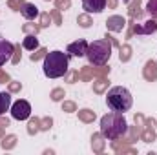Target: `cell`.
Returning <instances> with one entry per match:
<instances>
[{
	"mask_svg": "<svg viewBox=\"0 0 157 155\" xmlns=\"http://www.w3.org/2000/svg\"><path fill=\"white\" fill-rule=\"evenodd\" d=\"M86 57H88L91 66H104L112 57V42L104 37V39L88 44Z\"/></svg>",
	"mask_w": 157,
	"mask_h": 155,
	"instance_id": "277c9868",
	"label": "cell"
},
{
	"mask_svg": "<svg viewBox=\"0 0 157 155\" xmlns=\"http://www.w3.org/2000/svg\"><path fill=\"white\" fill-rule=\"evenodd\" d=\"M20 59H22V53H20V44H17L15 46V51H13V57H11V64H18L20 62Z\"/></svg>",
	"mask_w": 157,
	"mask_h": 155,
	"instance_id": "1f68e13d",
	"label": "cell"
},
{
	"mask_svg": "<svg viewBox=\"0 0 157 155\" xmlns=\"http://www.w3.org/2000/svg\"><path fill=\"white\" fill-rule=\"evenodd\" d=\"M122 2H130V0H122Z\"/></svg>",
	"mask_w": 157,
	"mask_h": 155,
	"instance_id": "b9f144b4",
	"label": "cell"
},
{
	"mask_svg": "<svg viewBox=\"0 0 157 155\" xmlns=\"http://www.w3.org/2000/svg\"><path fill=\"white\" fill-rule=\"evenodd\" d=\"M86 51H88V42L84 39L75 40L68 46V53L73 55V57H86Z\"/></svg>",
	"mask_w": 157,
	"mask_h": 155,
	"instance_id": "9c48e42d",
	"label": "cell"
},
{
	"mask_svg": "<svg viewBox=\"0 0 157 155\" xmlns=\"http://www.w3.org/2000/svg\"><path fill=\"white\" fill-rule=\"evenodd\" d=\"M44 75L48 78H59L64 77L68 73V68H70V57L64 53V51H49L46 53L44 57Z\"/></svg>",
	"mask_w": 157,
	"mask_h": 155,
	"instance_id": "7a4b0ae2",
	"label": "cell"
},
{
	"mask_svg": "<svg viewBox=\"0 0 157 155\" xmlns=\"http://www.w3.org/2000/svg\"><path fill=\"white\" fill-rule=\"evenodd\" d=\"M77 24L80 28H90L91 24H93V20H91V17H90V13H84V15H78L77 17Z\"/></svg>",
	"mask_w": 157,
	"mask_h": 155,
	"instance_id": "603a6c76",
	"label": "cell"
},
{
	"mask_svg": "<svg viewBox=\"0 0 157 155\" xmlns=\"http://www.w3.org/2000/svg\"><path fill=\"white\" fill-rule=\"evenodd\" d=\"M46 2H49V0H46Z\"/></svg>",
	"mask_w": 157,
	"mask_h": 155,
	"instance_id": "7bdbcfd3",
	"label": "cell"
},
{
	"mask_svg": "<svg viewBox=\"0 0 157 155\" xmlns=\"http://www.w3.org/2000/svg\"><path fill=\"white\" fill-rule=\"evenodd\" d=\"M46 53H48V49H46V47H37V49H35V53H31V60H33V62H37V60H40V59H44V57H46Z\"/></svg>",
	"mask_w": 157,
	"mask_h": 155,
	"instance_id": "f1b7e54d",
	"label": "cell"
},
{
	"mask_svg": "<svg viewBox=\"0 0 157 155\" xmlns=\"http://www.w3.org/2000/svg\"><path fill=\"white\" fill-rule=\"evenodd\" d=\"M20 13L26 20H35L39 17V7L35 4H29V2H24V6L20 7Z\"/></svg>",
	"mask_w": 157,
	"mask_h": 155,
	"instance_id": "7c38bea8",
	"label": "cell"
},
{
	"mask_svg": "<svg viewBox=\"0 0 157 155\" xmlns=\"http://www.w3.org/2000/svg\"><path fill=\"white\" fill-rule=\"evenodd\" d=\"M106 104L112 112H119V113H124L132 108L133 104V99H132V93L122 88V86H113L108 95H106Z\"/></svg>",
	"mask_w": 157,
	"mask_h": 155,
	"instance_id": "3957f363",
	"label": "cell"
},
{
	"mask_svg": "<svg viewBox=\"0 0 157 155\" xmlns=\"http://www.w3.org/2000/svg\"><path fill=\"white\" fill-rule=\"evenodd\" d=\"M49 97H51V100H53V102H60V100L66 97V93H64V89H62V88H55V89L49 93Z\"/></svg>",
	"mask_w": 157,
	"mask_h": 155,
	"instance_id": "4316f807",
	"label": "cell"
},
{
	"mask_svg": "<svg viewBox=\"0 0 157 155\" xmlns=\"http://www.w3.org/2000/svg\"><path fill=\"white\" fill-rule=\"evenodd\" d=\"M119 59H121V62H128L132 59V46L130 44L119 46Z\"/></svg>",
	"mask_w": 157,
	"mask_h": 155,
	"instance_id": "ac0fdd59",
	"label": "cell"
},
{
	"mask_svg": "<svg viewBox=\"0 0 157 155\" xmlns=\"http://www.w3.org/2000/svg\"><path fill=\"white\" fill-rule=\"evenodd\" d=\"M22 31H24L26 35H39L40 24L39 26H37V24H24V26H22Z\"/></svg>",
	"mask_w": 157,
	"mask_h": 155,
	"instance_id": "484cf974",
	"label": "cell"
},
{
	"mask_svg": "<svg viewBox=\"0 0 157 155\" xmlns=\"http://www.w3.org/2000/svg\"><path fill=\"white\" fill-rule=\"evenodd\" d=\"M146 13H148L150 17L157 18V0H148V4H146Z\"/></svg>",
	"mask_w": 157,
	"mask_h": 155,
	"instance_id": "83f0119b",
	"label": "cell"
},
{
	"mask_svg": "<svg viewBox=\"0 0 157 155\" xmlns=\"http://www.w3.org/2000/svg\"><path fill=\"white\" fill-rule=\"evenodd\" d=\"M128 15H130V18L135 22V20H139L141 17H143V7H141V0H133L132 4H130V7H128Z\"/></svg>",
	"mask_w": 157,
	"mask_h": 155,
	"instance_id": "5bb4252c",
	"label": "cell"
},
{
	"mask_svg": "<svg viewBox=\"0 0 157 155\" xmlns=\"http://www.w3.org/2000/svg\"><path fill=\"white\" fill-rule=\"evenodd\" d=\"M95 112H91L90 108H84V110H78V120H82V122H86V124H90V122H93L95 120Z\"/></svg>",
	"mask_w": 157,
	"mask_h": 155,
	"instance_id": "e0dca14e",
	"label": "cell"
},
{
	"mask_svg": "<svg viewBox=\"0 0 157 155\" xmlns=\"http://www.w3.org/2000/svg\"><path fill=\"white\" fill-rule=\"evenodd\" d=\"M55 7L59 11H66L71 7V0H55Z\"/></svg>",
	"mask_w": 157,
	"mask_h": 155,
	"instance_id": "4dcf8cb0",
	"label": "cell"
},
{
	"mask_svg": "<svg viewBox=\"0 0 157 155\" xmlns=\"http://www.w3.org/2000/svg\"><path fill=\"white\" fill-rule=\"evenodd\" d=\"M4 137V124H0V139Z\"/></svg>",
	"mask_w": 157,
	"mask_h": 155,
	"instance_id": "60d3db41",
	"label": "cell"
},
{
	"mask_svg": "<svg viewBox=\"0 0 157 155\" xmlns=\"http://www.w3.org/2000/svg\"><path fill=\"white\" fill-rule=\"evenodd\" d=\"M82 7L86 9V13H102L106 0H82Z\"/></svg>",
	"mask_w": 157,
	"mask_h": 155,
	"instance_id": "30bf717a",
	"label": "cell"
},
{
	"mask_svg": "<svg viewBox=\"0 0 157 155\" xmlns=\"http://www.w3.org/2000/svg\"><path fill=\"white\" fill-rule=\"evenodd\" d=\"M124 26H126V18L121 17V15H112V17L106 20V28H108V31H112V33H121V31L124 29Z\"/></svg>",
	"mask_w": 157,
	"mask_h": 155,
	"instance_id": "ba28073f",
	"label": "cell"
},
{
	"mask_svg": "<svg viewBox=\"0 0 157 155\" xmlns=\"http://www.w3.org/2000/svg\"><path fill=\"white\" fill-rule=\"evenodd\" d=\"M29 115H31V104L28 100L20 99L11 104V117L15 120H26V119H29Z\"/></svg>",
	"mask_w": 157,
	"mask_h": 155,
	"instance_id": "5b68a950",
	"label": "cell"
},
{
	"mask_svg": "<svg viewBox=\"0 0 157 155\" xmlns=\"http://www.w3.org/2000/svg\"><path fill=\"white\" fill-rule=\"evenodd\" d=\"M64 78H66V82L73 84V82H77V78H78V71H70V73L64 75Z\"/></svg>",
	"mask_w": 157,
	"mask_h": 155,
	"instance_id": "74e56055",
	"label": "cell"
},
{
	"mask_svg": "<svg viewBox=\"0 0 157 155\" xmlns=\"http://www.w3.org/2000/svg\"><path fill=\"white\" fill-rule=\"evenodd\" d=\"M51 124H53V119H51V117L40 119V130H42V131H48V130L51 128Z\"/></svg>",
	"mask_w": 157,
	"mask_h": 155,
	"instance_id": "836d02e7",
	"label": "cell"
},
{
	"mask_svg": "<svg viewBox=\"0 0 157 155\" xmlns=\"http://www.w3.org/2000/svg\"><path fill=\"white\" fill-rule=\"evenodd\" d=\"M155 31H157V22L155 20H146V22L141 24V26H133V24H132V28H130L126 39H130L133 33H135V35H152V33H155Z\"/></svg>",
	"mask_w": 157,
	"mask_h": 155,
	"instance_id": "8992f818",
	"label": "cell"
},
{
	"mask_svg": "<svg viewBox=\"0 0 157 155\" xmlns=\"http://www.w3.org/2000/svg\"><path fill=\"white\" fill-rule=\"evenodd\" d=\"M7 6L11 9H15V11H20V7L24 6V2L22 0H7Z\"/></svg>",
	"mask_w": 157,
	"mask_h": 155,
	"instance_id": "8d00e7d4",
	"label": "cell"
},
{
	"mask_svg": "<svg viewBox=\"0 0 157 155\" xmlns=\"http://www.w3.org/2000/svg\"><path fill=\"white\" fill-rule=\"evenodd\" d=\"M141 139L144 142H154L155 141V131H154V126H144L143 131H141Z\"/></svg>",
	"mask_w": 157,
	"mask_h": 155,
	"instance_id": "d6986e66",
	"label": "cell"
},
{
	"mask_svg": "<svg viewBox=\"0 0 157 155\" xmlns=\"http://www.w3.org/2000/svg\"><path fill=\"white\" fill-rule=\"evenodd\" d=\"M22 47L28 49V51H35L39 47V39L37 35H26L24 40H22Z\"/></svg>",
	"mask_w": 157,
	"mask_h": 155,
	"instance_id": "2e32d148",
	"label": "cell"
},
{
	"mask_svg": "<svg viewBox=\"0 0 157 155\" xmlns=\"http://www.w3.org/2000/svg\"><path fill=\"white\" fill-rule=\"evenodd\" d=\"M78 78L84 80V82L91 80V78H93V68H91V66H82V70L78 71Z\"/></svg>",
	"mask_w": 157,
	"mask_h": 155,
	"instance_id": "7402d4cb",
	"label": "cell"
},
{
	"mask_svg": "<svg viewBox=\"0 0 157 155\" xmlns=\"http://www.w3.org/2000/svg\"><path fill=\"white\" fill-rule=\"evenodd\" d=\"M49 15H51V18L55 20V24H57V26H62V17H60V11H59L57 7H55Z\"/></svg>",
	"mask_w": 157,
	"mask_h": 155,
	"instance_id": "d590c367",
	"label": "cell"
},
{
	"mask_svg": "<svg viewBox=\"0 0 157 155\" xmlns=\"http://www.w3.org/2000/svg\"><path fill=\"white\" fill-rule=\"evenodd\" d=\"M104 146H106V141H104V135L102 133H93L91 135V148L95 153H102L104 152Z\"/></svg>",
	"mask_w": 157,
	"mask_h": 155,
	"instance_id": "4fadbf2b",
	"label": "cell"
},
{
	"mask_svg": "<svg viewBox=\"0 0 157 155\" xmlns=\"http://www.w3.org/2000/svg\"><path fill=\"white\" fill-rule=\"evenodd\" d=\"M143 77L148 82H155L157 80V62L155 60H148L143 68Z\"/></svg>",
	"mask_w": 157,
	"mask_h": 155,
	"instance_id": "8fae6325",
	"label": "cell"
},
{
	"mask_svg": "<svg viewBox=\"0 0 157 155\" xmlns=\"http://www.w3.org/2000/svg\"><path fill=\"white\" fill-rule=\"evenodd\" d=\"M9 110H11V93L4 91V93H0V115H4Z\"/></svg>",
	"mask_w": 157,
	"mask_h": 155,
	"instance_id": "9a60e30c",
	"label": "cell"
},
{
	"mask_svg": "<svg viewBox=\"0 0 157 155\" xmlns=\"http://www.w3.org/2000/svg\"><path fill=\"white\" fill-rule=\"evenodd\" d=\"M106 4H108L110 9H115L117 7V0H106Z\"/></svg>",
	"mask_w": 157,
	"mask_h": 155,
	"instance_id": "ab89813d",
	"label": "cell"
},
{
	"mask_svg": "<svg viewBox=\"0 0 157 155\" xmlns=\"http://www.w3.org/2000/svg\"><path fill=\"white\" fill-rule=\"evenodd\" d=\"M62 112L73 113V112H77V104H75L73 100H64V102H62Z\"/></svg>",
	"mask_w": 157,
	"mask_h": 155,
	"instance_id": "f546056e",
	"label": "cell"
},
{
	"mask_svg": "<svg viewBox=\"0 0 157 155\" xmlns=\"http://www.w3.org/2000/svg\"><path fill=\"white\" fill-rule=\"evenodd\" d=\"M51 24V15L49 13H40V28H48Z\"/></svg>",
	"mask_w": 157,
	"mask_h": 155,
	"instance_id": "e575fe53",
	"label": "cell"
},
{
	"mask_svg": "<svg viewBox=\"0 0 157 155\" xmlns=\"http://www.w3.org/2000/svg\"><path fill=\"white\" fill-rule=\"evenodd\" d=\"M13 51H15V44H11L9 40H6L0 35V68H2L7 60H11Z\"/></svg>",
	"mask_w": 157,
	"mask_h": 155,
	"instance_id": "52a82bcc",
	"label": "cell"
},
{
	"mask_svg": "<svg viewBox=\"0 0 157 155\" xmlns=\"http://www.w3.org/2000/svg\"><path fill=\"white\" fill-rule=\"evenodd\" d=\"M108 89V78H97L95 82H93V91L95 93H104Z\"/></svg>",
	"mask_w": 157,
	"mask_h": 155,
	"instance_id": "44dd1931",
	"label": "cell"
},
{
	"mask_svg": "<svg viewBox=\"0 0 157 155\" xmlns=\"http://www.w3.org/2000/svg\"><path fill=\"white\" fill-rule=\"evenodd\" d=\"M126 131H128V122L122 113L112 112L101 119V133L104 135V139L117 141L122 135H126Z\"/></svg>",
	"mask_w": 157,
	"mask_h": 155,
	"instance_id": "6da1fadb",
	"label": "cell"
},
{
	"mask_svg": "<svg viewBox=\"0 0 157 155\" xmlns=\"http://www.w3.org/2000/svg\"><path fill=\"white\" fill-rule=\"evenodd\" d=\"M17 141H18L17 135H6V137H2V142L0 144H2L4 150H13L17 146Z\"/></svg>",
	"mask_w": 157,
	"mask_h": 155,
	"instance_id": "ffe728a7",
	"label": "cell"
},
{
	"mask_svg": "<svg viewBox=\"0 0 157 155\" xmlns=\"http://www.w3.org/2000/svg\"><path fill=\"white\" fill-rule=\"evenodd\" d=\"M108 73H110V66H106V64L93 68V77H97V78H104Z\"/></svg>",
	"mask_w": 157,
	"mask_h": 155,
	"instance_id": "cb8c5ba5",
	"label": "cell"
},
{
	"mask_svg": "<svg viewBox=\"0 0 157 155\" xmlns=\"http://www.w3.org/2000/svg\"><path fill=\"white\" fill-rule=\"evenodd\" d=\"M9 80H11V78H9V75H7L6 71H2V70H0V82H2V84H7Z\"/></svg>",
	"mask_w": 157,
	"mask_h": 155,
	"instance_id": "f35d334b",
	"label": "cell"
},
{
	"mask_svg": "<svg viewBox=\"0 0 157 155\" xmlns=\"http://www.w3.org/2000/svg\"><path fill=\"white\" fill-rule=\"evenodd\" d=\"M22 89V84L20 82H15V80H9L7 82V91L9 93H18Z\"/></svg>",
	"mask_w": 157,
	"mask_h": 155,
	"instance_id": "d6a6232c",
	"label": "cell"
},
{
	"mask_svg": "<svg viewBox=\"0 0 157 155\" xmlns=\"http://www.w3.org/2000/svg\"><path fill=\"white\" fill-rule=\"evenodd\" d=\"M37 131H40V119H31L29 120V124H28V133L29 135H35Z\"/></svg>",
	"mask_w": 157,
	"mask_h": 155,
	"instance_id": "d4e9b609",
	"label": "cell"
}]
</instances>
